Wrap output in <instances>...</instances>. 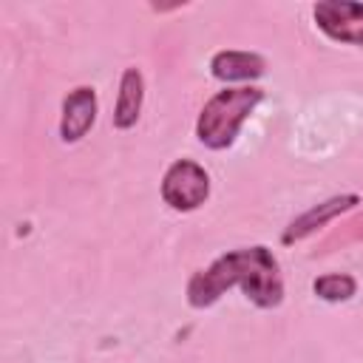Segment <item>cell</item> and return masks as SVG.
Listing matches in <instances>:
<instances>
[{
    "instance_id": "obj_1",
    "label": "cell",
    "mask_w": 363,
    "mask_h": 363,
    "mask_svg": "<svg viewBox=\"0 0 363 363\" xmlns=\"http://www.w3.org/2000/svg\"><path fill=\"white\" fill-rule=\"evenodd\" d=\"M241 286L244 298L258 309H275L284 303V275L269 247L252 244L218 255L210 267L199 269L187 281V303L193 309L213 306L227 289Z\"/></svg>"
},
{
    "instance_id": "obj_2",
    "label": "cell",
    "mask_w": 363,
    "mask_h": 363,
    "mask_svg": "<svg viewBox=\"0 0 363 363\" xmlns=\"http://www.w3.org/2000/svg\"><path fill=\"white\" fill-rule=\"evenodd\" d=\"M264 102V88L258 85H233L216 91L199 111L196 139L210 150H227L235 145L241 125Z\"/></svg>"
},
{
    "instance_id": "obj_3",
    "label": "cell",
    "mask_w": 363,
    "mask_h": 363,
    "mask_svg": "<svg viewBox=\"0 0 363 363\" xmlns=\"http://www.w3.org/2000/svg\"><path fill=\"white\" fill-rule=\"evenodd\" d=\"M162 201L176 213H193L210 199V173L193 159H176L162 176Z\"/></svg>"
},
{
    "instance_id": "obj_4",
    "label": "cell",
    "mask_w": 363,
    "mask_h": 363,
    "mask_svg": "<svg viewBox=\"0 0 363 363\" xmlns=\"http://www.w3.org/2000/svg\"><path fill=\"white\" fill-rule=\"evenodd\" d=\"M312 17L329 40L343 45H363V3L320 0L312 6Z\"/></svg>"
},
{
    "instance_id": "obj_5",
    "label": "cell",
    "mask_w": 363,
    "mask_h": 363,
    "mask_svg": "<svg viewBox=\"0 0 363 363\" xmlns=\"http://www.w3.org/2000/svg\"><path fill=\"white\" fill-rule=\"evenodd\" d=\"M357 204H363V199H360L357 193H340V196H332V199H326V201H320V204L303 210L301 216H295V218L284 227L281 244H284V247H292V244H298V241L315 235V233L323 230L329 221L346 216V213L354 210Z\"/></svg>"
},
{
    "instance_id": "obj_6",
    "label": "cell",
    "mask_w": 363,
    "mask_h": 363,
    "mask_svg": "<svg viewBox=\"0 0 363 363\" xmlns=\"http://www.w3.org/2000/svg\"><path fill=\"white\" fill-rule=\"evenodd\" d=\"M99 113V96L94 85H77L62 96L60 108V139L65 145H77L88 136Z\"/></svg>"
},
{
    "instance_id": "obj_7",
    "label": "cell",
    "mask_w": 363,
    "mask_h": 363,
    "mask_svg": "<svg viewBox=\"0 0 363 363\" xmlns=\"http://www.w3.org/2000/svg\"><path fill=\"white\" fill-rule=\"evenodd\" d=\"M264 71H267V60L255 51L224 48V51H216L210 57V74L218 82H244V85H250L252 79L264 77Z\"/></svg>"
},
{
    "instance_id": "obj_8",
    "label": "cell",
    "mask_w": 363,
    "mask_h": 363,
    "mask_svg": "<svg viewBox=\"0 0 363 363\" xmlns=\"http://www.w3.org/2000/svg\"><path fill=\"white\" fill-rule=\"evenodd\" d=\"M142 105H145V77L136 65H128L119 77V91L113 102V128L130 130L142 116Z\"/></svg>"
},
{
    "instance_id": "obj_9",
    "label": "cell",
    "mask_w": 363,
    "mask_h": 363,
    "mask_svg": "<svg viewBox=\"0 0 363 363\" xmlns=\"http://www.w3.org/2000/svg\"><path fill=\"white\" fill-rule=\"evenodd\" d=\"M312 292L326 303H346L357 295V278L349 272H326L312 281Z\"/></svg>"
}]
</instances>
